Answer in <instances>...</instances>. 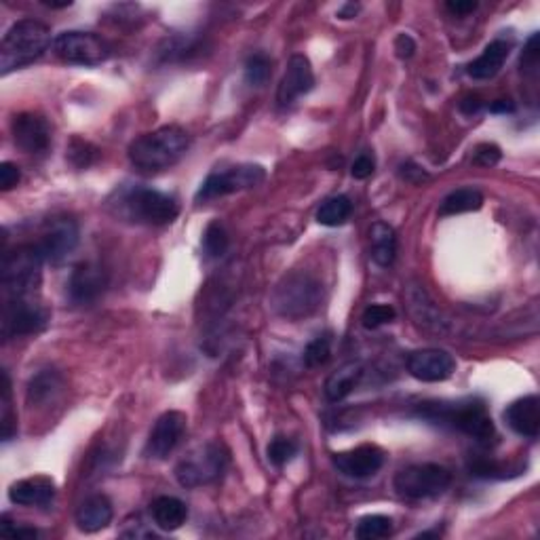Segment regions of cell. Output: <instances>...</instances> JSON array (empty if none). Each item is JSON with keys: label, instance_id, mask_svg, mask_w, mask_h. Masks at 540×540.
Returning a JSON list of instances; mask_svg holds the SVG:
<instances>
[{"label": "cell", "instance_id": "cell-20", "mask_svg": "<svg viewBox=\"0 0 540 540\" xmlns=\"http://www.w3.org/2000/svg\"><path fill=\"white\" fill-rule=\"evenodd\" d=\"M55 497V481L47 475H36L11 486L9 500L17 506H47Z\"/></svg>", "mask_w": 540, "mask_h": 540}, {"label": "cell", "instance_id": "cell-38", "mask_svg": "<svg viewBox=\"0 0 540 540\" xmlns=\"http://www.w3.org/2000/svg\"><path fill=\"white\" fill-rule=\"evenodd\" d=\"M503 157L500 148L497 144H479L473 152V163L479 167H494Z\"/></svg>", "mask_w": 540, "mask_h": 540}, {"label": "cell", "instance_id": "cell-28", "mask_svg": "<svg viewBox=\"0 0 540 540\" xmlns=\"http://www.w3.org/2000/svg\"><path fill=\"white\" fill-rule=\"evenodd\" d=\"M352 214V203L349 197L338 195V197H330L321 203V207L317 209V222L321 227H342L344 222H349V217Z\"/></svg>", "mask_w": 540, "mask_h": 540}, {"label": "cell", "instance_id": "cell-3", "mask_svg": "<svg viewBox=\"0 0 540 540\" xmlns=\"http://www.w3.org/2000/svg\"><path fill=\"white\" fill-rule=\"evenodd\" d=\"M49 47H53L49 25L36 19H19L6 30L0 44V72L6 76L13 70L28 66L47 53Z\"/></svg>", "mask_w": 540, "mask_h": 540}, {"label": "cell", "instance_id": "cell-25", "mask_svg": "<svg viewBox=\"0 0 540 540\" xmlns=\"http://www.w3.org/2000/svg\"><path fill=\"white\" fill-rule=\"evenodd\" d=\"M62 389V376L55 370H43L36 376H32L28 391H25V400H28V405H32V408H41V405L53 401Z\"/></svg>", "mask_w": 540, "mask_h": 540}, {"label": "cell", "instance_id": "cell-26", "mask_svg": "<svg viewBox=\"0 0 540 540\" xmlns=\"http://www.w3.org/2000/svg\"><path fill=\"white\" fill-rule=\"evenodd\" d=\"M370 241H371V260L382 268L393 265L397 256L395 228L384 222H376L374 227L370 228Z\"/></svg>", "mask_w": 540, "mask_h": 540}, {"label": "cell", "instance_id": "cell-49", "mask_svg": "<svg viewBox=\"0 0 540 540\" xmlns=\"http://www.w3.org/2000/svg\"><path fill=\"white\" fill-rule=\"evenodd\" d=\"M43 5L51 6V9H66V6H72L70 0H63V3H51V0H43Z\"/></svg>", "mask_w": 540, "mask_h": 540}, {"label": "cell", "instance_id": "cell-1", "mask_svg": "<svg viewBox=\"0 0 540 540\" xmlns=\"http://www.w3.org/2000/svg\"><path fill=\"white\" fill-rule=\"evenodd\" d=\"M190 148V135L178 125L159 127L130 144V160L138 171L159 173L179 163Z\"/></svg>", "mask_w": 540, "mask_h": 540}, {"label": "cell", "instance_id": "cell-35", "mask_svg": "<svg viewBox=\"0 0 540 540\" xmlns=\"http://www.w3.org/2000/svg\"><path fill=\"white\" fill-rule=\"evenodd\" d=\"M17 433L15 418L11 414V378L3 371V439L11 441Z\"/></svg>", "mask_w": 540, "mask_h": 540}, {"label": "cell", "instance_id": "cell-34", "mask_svg": "<svg viewBox=\"0 0 540 540\" xmlns=\"http://www.w3.org/2000/svg\"><path fill=\"white\" fill-rule=\"evenodd\" d=\"M395 317H397V313L391 304H371L363 311L362 321H363L365 330H378V327L395 321Z\"/></svg>", "mask_w": 540, "mask_h": 540}, {"label": "cell", "instance_id": "cell-9", "mask_svg": "<svg viewBox=\"0 0 540 540\" xmlns=\"http://www.w3.org/2000/svg\"><path fill=\"white\" fill-rule=\"evenodd\" d=\"M53 53L74 66H100L112 55L111 44L93 32L70 30L53 38Z\"/></svg>", "mask_w": 540, "mask_h": 540}, {"label": "cell", "instance_id": "cell-29", "mask_svg": "<svg viewBox=\"0 0 540 540\" xmlns=\"http://www.w3.org/2000/svg\"><path fill=\"white\" fill-rule=\"evenodd\" d=\"M393 535V519L387 516H365L359 519L355 536L359 540H382Z\"/></svg>", "mask_w": 540, "mask_h": 540}, {"label": "cell", "instance_id": "cell-6", "mask_svg": "<svg viewBox=\"0 0 540 540\" xmlns=\"http://www.w3.org/2000/svg\"><path fill=\"white\" fill-rule=\"evenodd\" d=\"M44 256L36 243L19 246L13 252H6L3 258L0 283L6 298H30L41 285Z\"/></svg>", "mask_w": 540, "mask_h": 540}, {"label": "cell", "instance_id": "cell-44", "mask_svg": "<svg viewBox=\"0 0 540 540\" xmlns=\"http://www.w3.org/2000/svg\"><path fill=\"white\" fill-rule=\"evenodd\" d=\"M401 178L408 179V182H414V184H420V182H424V179H429L427 173H424L420 167H416L414 163L401 165Z\"/></svg>", "mask_w": 540, "mask_h": 540}, {"label": "cell", "instance_id": "cell-5", "mask_svg": "<svg viewBox=\"0 0 540 540\" xmlns=\"http://www.w3.org/2000/svg\"><path fill=\"white\" fill-rule=\"evenodd\" d=\"M119 214L127 220L148 224V227H163L171 224L179 216V205L171 195L148 188V186H133L119 195Z\"/></svg>", "mask_w": 540, "mask_h": 540}, {"label": "cell", "instance_id": "cell-46", "mask_svg": "<svg viewBox=\"0 0 540 540\" xmlns=\"http://www.w3.org/2000/svg\"><path fill=\"white\" fill-rule=\"evenodd\" d=\"M490 111L494 114H513L516 112V104H513L511 100H498L490 106Z\"/></svg>", "mask_w": 540, "mask_h": 540}, {"label": "cell", "instance_id": "cell-11", "mask_svg": "<svg viewBox=\"0 0 540 540\" xmlns=\"http://www.w3.org/2000/svg\"><path fill=\"white\" fill-rule=\"evenodd\" d=\"M188 427V418L182 411H165L163 416L154 422V427L148 435L144 456L152 460H167L176 452V448L182 443Z\"/></svg>", "mask_w": 540, "mask_h": 540}, {"label": "cell", "instance_id": "cell-39", "mask_svg": "<svg viewBox=\"0 0 540 540\" xmlns=\"http://www.w3.org/2000/svg\"><path fill=\"white\" fill-rule=\"evenodd\" d=\"M538 62H540V49H538V32L530 36L528 44H526L524 53H522V70L526 74H532L538 70Z\"/></svg>", "mask_w": 540, "mask_h": 540}, {"label": "cell", "instance_id": "cell-16", "mask_svg": "<svg viewBox=\"0 0 540 540\" xmlns=\"http://www.w3.org/2000/svg\"><path fill=\"white\" fill-rule=\"evenodd\" d=\"M108 276L104 268L93 265V262H85L79 265L68 279V295L74 304L87 306L100 300V295L106 292Z\"/></svg>", "mask_w": 540, "mask_h": 540}, {"label": "cell", "instance_id": "cell-45", "mask_svg": "<svg viewBox=\"0 0 540 540\" xmlns=\"http://www.w3.org/2000/svg\"><path fill=\"white\" fill-rule=\"evenodd\" d=\"M446 6L454 15H468V13L477 9V3H475V0H449Z\"/></svg>", "mask_w": 540, "mask_h": 540}, {"label": "cell", "instance_id": "cell-18", "mask_svg": "<svg viewBox=\"0 0 540 540\" xmlns=\"http://www.w3.org/2000/svg\"><path fill=\"white\" fill-rule=\"evenodd\" d=\"M384 452L378 446H359L349 452L333 454V467L351 479H365L381 471Z\"/></svg>", "mask_w": 540, "mask_h": 540}, {"label": "cell", "instance_id": "cell-15", "mask_svg": "<svg viewBox=\"0 0 540 540\" xmlns=\"http://www.w3.org/2000/svg\"><path fill=\"white\" fill-rule=\"evenodd\" d=\"M11 133L15 144L28 154H43L51 146V125L41 114H15L11 123Z\"/></svg>", "mask_w": 540, "mask_h": 540}, {"label": "cell", "instance_id": "cell-13", "mask_svg": "<svg viewBox=\"0 0 540 540\" xmlns=\"http://www.w3.org/2000/svg\"><path fill=\"white\" fill-rule=\"evenodd\" d=\"M79 224L72 217H55L44 228L43 239L36 243L49 265H62L79 246Z\"/></svg>", "mask_w": 540, "mask_h": 540}, {"label": "cell", "instance_id": "cell-48", "mask_svg": "<svg viewBox=\"0 0 540 540\" xmlns=\"http://www.w3.org/2000/svg\"><path fill=\"white\" fill-rule=\"evenodd\" d=\"M481 108V100L479 98H467L460 101V111L465 114H475Z\"/></svg>", "mask_w": 540, "mask_h": 540}, {"label": "cell", "instance_id": "cell-24", "mask_svg": "<svg viewBox=\"0 0 540 540\" xmlns=\"http://www.w3.org/2000/svg\"><path fill=\"white\" fill-rule=\"evenodd\" d=\"M362 376H363L362 363H355V362L344 363L342 368H340L338 371H333V374L325 381L323 391H325L327 401H332V403L344 401L346 397H349L352 391L357 389Z\"/></svg>", "mask_w": 540, "mask_h": 540}, {"label": "cell", "instance_id": "cell-32", "mask_svg": "<svg viewBox=\"0 0 540 540\" xmlns=\"http://www.w3.org/2000/svg\"><path fill=\"white\" fill-rule=\"evenodd\" d=\"M330 357H332V336L330 333L317 336L306 344V349H304L306 368H321V365H325L327 362H330Z\"/></svg>", "mask_w": 540, "mask_h": 540}, {"label": "cell", "instance_id": "cell-14", "mask_svg": "<svg viewBox=\"0 0 540 540\" xmlns=\"http://www.w3.org/2000/svg\"><path fill=\"white\" fill-rule=\"evenodd\" d=\"M408 371L420 382H443L456 371V359L443 349H422L408 355Z\"/></svg>", "mask_w": 540, "mask_h": 540}, {"label": "cell", "instance_id": "cell-40", "mask_svg": "<svg viewBox=\"0 0 540 540\" xmlns=\"http://www.w3.org/2000/svg\"><path fill=\"white\" fill-rule=\"evenodd\" d=\"M19 179H22V171H19L17 165L13 163H3L0 165V188L5 192L15 188L19 184Z\"/></svg>", "mask_w": 540, "mask_h": 540}, {"label": "cell", "instance_id": "cell-21", "mask_svg": "<svg viewBox=\"0 0 540 540\" xmlns=\"http://www.w3.org/2000/svg\"><path fill=\"white\" fill-rule=\"evenodd\" d=\"M511 55V43L505 38H497L484 49L477 60H473L467 66V74L475 81H490L503 70L505 62Z\"/></svg>", "mask_w": 540, "mask_h": 540}, {"label": "cell", "instance_id": "cell-42", "mask_svg": "<svg viewBox=\"0 0 540 540\" xmlns=\"http://www.w3.org/2000/svg\"><path fill=\"white\" fill-rule=\"evenodd\" d=\"M0 535L11 536V538L32 540L38 536V532L34 528H13V526L9 524V517H3V524H0Z\"/></svg>", "mask_w": 540, "mask_h": 540}, {"label": "cell", "instance_id": "cell-47", "mask_svg": "<svg viewBox=\"0 0 540 540\" xmlns=\"http://www.w3.org/2000/svg\"><path fill=\"white\" fill-rule=\"evenodd\" d=\"M359 11H362V5H359V3H346L342 9L338 11V17L340 19H352Z\"/></svg>", "mask_w": 540, "mask_h": 540}, {"label": "cell", "instance_id": "cell-7", "mask_svg": "<svg viewBox=\"0 0 540 540\" xmlns=\"http://www.w3.org/2000/svg\"><path fill=\"white\" fill-rule=\"evenodd\" d=\"M228 467V452L222 443L207 441L192 448L176 467V479L182 487L195 490V487L209 486L222 477Z\"/></svg>", "mask_w": 540, "mask_h": 540}, {"label": "cell", "instance_id": "cell-27", "mask_svg": "<svg viewBox=\"0 0 540 540\" xmlns=\"http://www.w3.org/2000/svg\"><path fill=\"white\" fill-rule=\"evenodd\" d=\"M484 205V195L475 188H458L452 190L441 201L439 214L441 216H458L468 214V211H477Z\"/></svg>", "mask_w": 540, "mask_h": 540}, {"label": "cell", "instance_id": "cell-8", "mask_svg": "<svg viewBox=\"0 0 540 540\" xmlns=\"http://www.w3.org/2000/svg\"><path fill=\"white\" fill-rule=\"evenodd\" d=\"M449 484H452V473L433 462L405 467L395 475L393 481L397 494L408 500L437 498L448 490Z\"/></svg>", "mask_w": 540, "mask_h": 540}, {"label": "cell", "instance_id": "cell-33", "mask_svg": "<svg viewBox=\"0 0 540 540\" xmlns=\"http://www.w3.org/2000/svg\"><path fill=\"white\" fill-rule=\"evenodd\" d=\"M268 460L273 462L276 468L285 467L289 460H294V456L298 454V443L287 439V437H275L273 441L268 443Z\"/></svg>", "mask_w": 540, "mask_h": 540}, {"label": "cell", "instance_id": "cell-10", "mask_svg": "<svg viewBox=\"0 0 540 540\" xmlns=\"http://www.w3.org/2000/svg\"><path fill=\"white\" fill-rule=\"evenodd\" d=\"M265 178L266 171L260 165H236L227 171H214L201 184L195 198L197 203L214 201V198L233 195V192L254 188V186L265 182Z\"/></svg>", "mask_w": 540, "mask_h": 540}, {"label": "cell", "instance_id": "cell-22", "mask_svg": "<svg viewBox=\"0 0 540 540\" xmlns=\"http://www.w3.org/2000/svg\"><path fill=\"white\" fill-rule=\"evenodd\" d=\"M112 516L114 511L111 500L104 494H93V497L82 500L79 511H76V526H79L81 532L93 535V532L108 528L112 522Z\"/></svg>", "mask_w": 540, "mask_h": 540}, {"label": "cell", "instance_id": "cell-43", "mask_svg": "<svg viewBox=\"0 0 540 540\" xmlns=\"http://www.w3.org/2000/svg\"><path fill=\"white\" fill-rule=\"evenodd\" d=\"M395 51L401 60H408V57L414 55L416 51V41L410 34H400L395 38Z\"/></svg>", "mask_w": 540, "mask_h": 540}, {"label": "cell", "instance_id": "cell-23", "mask_svg": "<svg viewBox=\"0 0 540 540\" xmlns=\"http://www.w3.org/2000/svg\"><path fill=\"white\" fill-rule=\"evenodd\" d=\"M150 516L152 522L160 530L173 532L186 524V519H188V506L176 497H159L152 500Z\"/></svg>", "mask_w": 540, "mask_h": 540}, {"label": "cell", "instance_id": "cell-2", "mask_svg": "<svg viewBox=\"0 0 540 540\" xmlns=\"http://www.w3.org/2000/svg\"><path fill=\"white\" fill-rule=\"evenodd\" d=\"M418 414L424 420L458 430V433L471 437L477 443H490L497 437V427H494L487 408L481 401H427L420 403Z\"/></svg>", "mask_w": 540, "mask_h": 540}, {"label": "cell", "instance_id": "cell-31", "mask_svg": "<svg viewBox=\"0 0 540 540\" xmlns=\"http://www.w3.org/2000/svg\"><path fill=\"white\" fill-rule=\"evenodd\" d=\"M270 72H273V62L265 53H254L246 62V82L249 87H265Z\"/></svg>", "mask_w": 540, "mask_h": 540}, {"label": "cell", "instance_id": "cell-30", "mask_svg": "<svg viewBox=\"0 0 540 540\" xmlns=\"http://www.w3.org/2000/svg\"><path fill=\"white\" fill-rule=\"evenodd\" d=\"M230 239L227 228L222 227L220 222H211L207 228H205L203 235V252L209 256V258H222L224 254L228 252Z\"/></svg>", "mask_w": 540, "mask_h": 540}, {"label": "cell", "instance_id": "cell-19", "mask_svg": "<svg viewBox=\"0 0 540 540\" xmlns=\"http://www.w3.org/2000/svg\"><path fill=\"white\" fill-rule=\"evenodd\" d=\"M505 420L517 435L536 439L540 433V400L536 395H526L513 401L505 410Z\"/></svg>", "mask_w": 540, "mask_h": 540}, {"label": "cell", "instance_id": "cell-37", "mask_svg": "<svg viewBox=\"0 0 540 540\" xmlns=\"http://www.w3.org/2000/svg\"><path fill=\"white\" fill-rule=\"evenodd\" d=\"M468 471H471L473 477H481V479H497V477H505V468L498 465V462L487 460V458H477L468 465Z\"/></svg>", "mask_w": 540, "mask_h": 540}, {"label": "cell", "instance_id": "cell-4", "mask_svg": "<svg viewBox=\"0 0 540 540\" xmlns=\"http://www.w3.org/2000/svg\"><path fill=\"white\" fill-rule=\"evenodd\" d=\"M323 300V287L311 273L295 270L283 276V281L275 287L270 295V306L283 319L298 321L311 314L321 306Z\"/></svg>", "mask_w": 540, "mask_h": 540}, {"label": "cell", "instance_id": "cell-12", "mask_svg": "<svg viewBox=\"0 0 540 540\" xmlns=\"http://www.w3.org/2000/svg\"><path fill=\"white\" fill-rule=\"evenodd\" d=\"M47 325V313L41 304L30 298H6L3 311V336L5 340L30 336Z\"/></svg>", "mask_w": 540, "mask_h": 540}, {"label": "cell", "instance_id": "cell-17", "mask_svg": "<svg viewBox=\"0 0 540 540\" xmlns=\"http://www.w3.org/2000/svg\"><path fill=\"white\" fill-rule=\"evenodd\" d=\"M314 87L313 66L304 55H292L287 62L285 74L276 89V101L279 106H292L295 100L306 95Z\"/></svg>", "mask_w": 540, "mask_h": 540}, {"label": "cell", "instance_id": "cell-36", "mask_svg": "<svg viewBox=\"0 0 540 540\" xmlns=\"http://www.w3.org/2000/svg\"><path fill=\"white\" fill-rule=\"evenodd\" d=\"M68 157L76 167H89L92 163H95V159H98V148L89 144V141L74 140L68 150Z\"/></svg>", "mask_w": 540, "mask_h": 540}, {"label": "cell", "instance_id": "cell-41", "mask_svg": "<svg viewBox=\"0 0 540 540\" xmlns=\"http://www.w3.org/2000/svg\"><path fill=\"white\" fill-rule=\"evenodd\" d=\"M376 169L374 157L371 154H362V157L355 159V163L351 167V173L355 179H368Z\"/></svg>", "mask_w": 540, "mask_h": 540}]
</instances>
